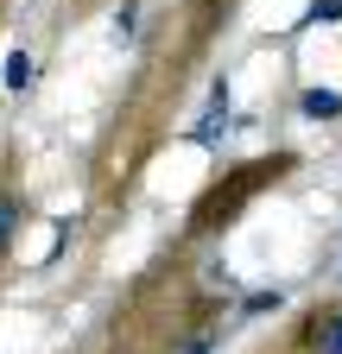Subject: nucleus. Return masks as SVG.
Returning <instances> with one entry per match:
<instances>
[{"instance_id": "nucleus-1", "label": "nucleus", "mask_w": 342, "mask_h": 354, "mask_svg": "<svg viewBox=\"0 0 342 354\" xmlns=\"http://www.w3.org/2000/svg\"><path fill=\"white\" fill-rule=\"evenodd\" d=\"M19 221H26V203H19V196H7V190H0V253H7V247H13V234H19Z\"/></svg>"}, {"instance_id": "nucleus-2", "label": "nucleus", "mask_w": 342, "mask_h": 354, "mask_svg": "<svg viewBox=\"0 0 342 354\" xmlns=\"http://www.w3.org/2000/svg\"><path fill=\"white\" fill-rule=\"evenodd\" d=\"M298 108H305L311 120H330V114H342V95H336V88H305V102H298Z\"/></svg>"}, {"instance_id": "nucleus-3", "label": "nucleus", "mask_w": 342, "mask_h": 354, "mask_svg": "<svg viewBox=\"0 0 342 354\" xmlns=\"http://www.w3.org/2000/svg\"><path fill=\"white\" fill-rule=\"evenodd\" d=\"M32 76H38V64H32V51H13L7 57V88L19 95V88H32Z\"/></svg>"}, {"instance_id": "nucleus-4", "label": "nucleus", "mask_w": 342, "mask_h": 354, "mask_svg": "<svg viewBox=\"0 0 342 354\" xmlns=\"http://www.w3.org/2000/svg\"><path fill=\"white\" fill-rule=\"evenodd\" d=\"M311 348H317V354H342V310H336V317H323V323H317Z\"/></svg>"}, {"instance_id": "nucleus-5", "label": "nucleus", "mask_w": 342, "mask_h": 354, "mask_svg": "<svg viewBox=\"0 0 342 354\" xmlns=\"http://www.w3.org/2000/svg\"><path fill=\"white\" fill-rule=\"evenodd\" d=\"M305 19H330V26H336V19H342V0H311Z\"/></svg>"}, {"instance_id": "nucleus-6", "label": "nucleus", "mask_w": 342, "mask_h": 354, "mask_svg": "<svg viewBox=\"0 0 342 354\" xmlns=\"http://www.w3.org/2000/svg\"><path fill=\"white\" fill-rule=\"evenodd\" d=\"M279 304H285L279 291H260V297H247V317H267V310H279Z\"/></svg>"}, {"instance_id": "nucleus-7", "label": "nucleus", "mask_w": 342, "mask_h": 354, "mask_svg": "<svg viewBox=\"0 0 342 354\" xmlns=\"http://www.w3.org/2000/svg\"><path fill=\"white\" fill-rule=\"evenodd\" d=\"M209 348H216V342H209V335H203V342H190V348H184V354H209Z\"/></svg>"}]
</instances>
